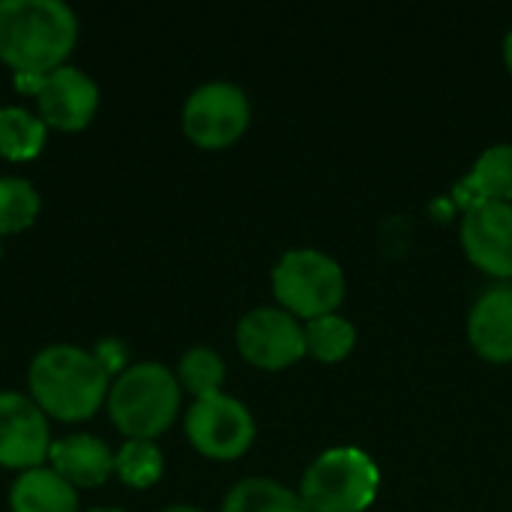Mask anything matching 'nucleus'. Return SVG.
<instances>
[{
	"mask_svg": "<svg viewBox=\"0 0 512 512\" xmlns=\"http://www.w3.org/2000/svg\"><path fill=\"white\" fill-rule=\"evenodd\" d=\"M78 18L60 0H0V60L15 75H45L66 66Z\"/></svg>",
	"mask_w": 512,
	"mask_h": 512,
	"instance_id": "obj_1",
	"label": "nucleus"
},
{
	"mask_svg": "<svg viewBox=\"0 0 512 512\" xmlns=\"http://www.w3.org/2000/svg\"><path fill=\"white\" fill-rule=\"evenodd\" d=\"M30 399L45 411V417L63 423L90 420L111 390V372L102 360L75 345L42 348L27 369Z\"/></svg>",
	"mask_w": 512,
	"mask_h": 512,
	"instance_id": "obj_2",
	"label": "nucleus"
},
{
	"mask_svg": "<svg viewBox=\"0 0 512 512\" xmlns=\"http://www.w3.org/2000/svg\"><path fill=\"white\" fill-rule=\"evenodd\" d=\"M183 387L162 363H135L111 381L105 408L126 441H156L180 411Z\"/></svg>",
	"mask_w": 512,
	"mask_h": 512,
	"instance_id": "obj_3",
	"label": "nucleus"
},
{
	"mask_svg": "<svg viewBox=\"0 0 512 512\" xmlns=\"http://www.w3.org/2000/svg\"><path fill=\"white\" fill-rule=\"evenodd\" d=\"M381 489L375 459L360 447H330L312 459L300 480L309 512H366Z\"/></svg>",
	"mask_w": 512,
	"mask_h": 512,
	"instance_id": "obj_4",
	"label": "nucleus"
},
{
	"mask_svg": "<svg viewBox=\"0 0 512 512\" xmlns=\"http://www.w3.org/2000/svg\"><path fill=\"white\" fill-rule=\"evenodd\" d=\"M345 294L348 279L342 264L321 249H291L273 267L276 306H282L303 324L339 312Z\"/></svg>",
	"mask_w": 512,
	"mask_h": 512,
	"instance_id": "obj_5",
	"label": "nucleus"
},
{
	"mask_svg": "<svg viewBox=\"0 0 512 512\" xmlns=\"http://www.w3.org/2000/svg\"><path fill=\"white\" fill-rule=\"evenodd\" d=\"M252 123V102L234 81H207L183 105V132L201 150H225Z\"/></svg>",
	"mask_w": 512,
	"mask_h": 512,
	"instance_id": "obj_6",
	"label": "nucleus"
},
{
	"mask_svg": "<svg viewBox=\"0 0 512 512\" xmlns=\"http://www.w3.org/2000/svg\"><path fill=\"white\" fill-rule=\"evenodd\" d=\"M186 438L201 456L234 462L255 444V417L228 393L195 399L186 414Z\"/></svg>",
	"mask_w": 512,
	"mask_h": 512,
	"instance_id": "obj_7",
	"label": "nucleus"
},
{
	"mask_svg": "<svg viewBox=\"0 0 512 512\" xmlns=\"http://www.w3.org/2000/svg\"><path fill=\"white\" fill-rule=\"evenodd\" d=\"M15 87L21 93H30L45 126H54L60 132L87 129L99 108L96 81L75 66H60L45 75H15Z\"/></svg>",
	"mask_w": 512,
	"mask_h": 512,
	"instance_id": "obj_8",
	"label": "nucleus"
},
{
	"mask_svg": "<svg viewBox=\"0 0 512 512\" xmlns=\"http://www.w3.org/2000/svg\"><path fill=\"white\" fill-rule=\"evenodd\" d=\"M237 351L240 357L264 372L291 369L306 357L303 321H297L282 306H255L237 324Z\"/></svg>",
	"mask_w": 512,
	"mask_h": 512,
	"instance_id": "obj_9",
	"label": "nucleus"
},
{
	"mask_svg": "<svg viewBox=\"0 0 512 512\" xmlns=\"http://www.w3.org/2000/svg\"><path fill=\"white\" fill-rule=\"evenodd\" d=\"M51 444L45 411L15 390L0 393V468L21 474L42 468Z\"/></svg>",
	"mask_w": 512,
	"mask_h": 512,
	"instance_id": "obj_10",
	"label": "nucleus"
},
{
	"mask_svg": "<svg viewBox=\"0 0 512 512\" xmlns=\"http://www.w3.org/2000/svg\"><path fill=\"white\" fill-rule=\"evenodd\" d=\"M459 240L477 270L498 282H512V204H477L465 210Z\"/></svg>",
	"mask_w": 512,
	"mask_h": 512,
	"instance_id": "obj_11",
	"label": "nucleus"
},
{
	"mask_svg": "<svg viewBox=\"0 0 512 512\" xmlns=\"http://www.w3.org/2000/svg\"><path fill=\"white\" fill-rule=\"evenodd\" d=\"M468 342L492 366L512 363V282L486 288L468 312Z\"/></svg>",
	"mask_w": 512,
	"mask_h": 512,
	"instance_id": "obj_12",
	"label": "nucleus"
},
{
	"mask_svg": "<svg viewBox=\"0 0 512 512\" xmlns=\"http://www.w3.org/2000/svg\"><path fill=\"white\" fill-rule=\"evenodd\" d=\"M51 471H57L69 486H102L114 474V453L102 438L69 435L51 444L48 450Z\"/></svg>",
	"mask_w": 512,
	"mask_h": 512,
	"instance_id": "obj_13",
	"label": "nucleus"
},
{
	"mask_svg": "<svg viewBox=\"0 0 512 512\" xmlns=\"http://www.w3.org/2000/svg\"><path fill=\"white\" fill-rule=\"evenodd\" d=\"M465 210L477 204H512V144H495L483 150L462 183Z\"/></svg>",
	"mask_w": 512,
	"mask_h": 512,
	"instance_id": "obj_14",
	"label": "nucleus"
},
{
	"mask_svg": "<svg viewBox=\"0 0 512 512\" xmlns=\"http://www.w3.org/2000/svg\"><path fill=\"white\" fill-rule=\"evenodd\" d=\"M9 510L12 512H78L75 486H69L51 468L24 471L9 489Z\"/></svg>",
	"mask_w": 512,
	"mask_h": 512,
	"instance_id": "obj_15",
	"label": "nucleus"
},
{
	"mask_svg": "<svg viewBox=\"0 0 512 512\" xmlns=\"http://www.w3.org/2000/svg\"><path fill=\"white\" fill-rule=\"evenodd\" d=\"M222 512H309L300 492L273 477H246L222 501Z\"/></svg>",
	"mask_w": 512,
	"mask_h": 512,
	"instance_id": "obj_16",
	"label": "nucleus"
},
{
	"mask_svg": "<svg viewBox=\"0 0 512 512\" xmlns=\"http://www.w3.org/2000/svg\"><path fill=\"white\" fill-rule=\"evenodd\" d=\"M48 126L39 114L27 108L6 105L0 108V156L9 162H30L45 150Z\"/></svg>",
	"mask_w": 512,
	"mask_h": 512,
	"instance_id": "obj_17",
	"label": "nucleus"
},
{
	"mask_svg": "<svg viewBox=\"0 0 512 512\" xmlns=\"http://www.w3.org/2000/svg\"><path fill=\"white\" fill-rule=\"evenodd\" d=\"M303 333H306V357H312L318 363H327V366L348 360L354 345H357L354 324L339 312L306 321Z\"/></svg>",
	"mask_w": 512,
	"mask_h": 512,
	"instance_id": "obj_18",
	"label": "nucleus"
},
{
	"mask_svg": "<svg viewBox=\"0 0 512 512\" xmlns=\"http://www.w3.org/2000/svg\"><path fill=\"white\" fill-rule=\"evenodd\" d=\"M177 381L195 399L216 396L222 393V384H225V360L213 348H189L180 357Z\"/></svg>",
	"mask_w": 512,
	"mask_h": 512,
	"instance_id": "obj_19",
	"label": "nucleus"
},
{
	"mask_svg": "<svg viewBox=\"0 0 512 512\" xmlns=\"http://www.w3.org/2000/svg\"><path fill=\"white\" fill-rule=\"evenodd\" d=\"M114 471L126 486L150 489L159 483V477L165 471V459H162V450L156 447V441H126L114 456Z\"/></svg>",
	"mask_w": 512,
	"mask_h": 512,
	"instance_id": "obj_20",
	"label": "nucleus"
},
{
	"mask_svg": "<svg viewBox=\"0 0 512 512\" xmlns=\"http://www.w3.org/2000/svg\"><path fill=\"white\" fill-rule=\"evenodd\" d=\"M39 192L30 180L0 177V234H18L39 216Z\"/></svg>",
	"mask_w": 512,
	"mask_h": 512,
	"instance_id": "obj_21",
	"label": "nucleus"
},
{
	"mask_svg": "<svg viewBox=\"0 0 512 512\" xmlns=\"http://www.w3.org/2000/svg\"><path fill=\"white\" fill-rule=\"evenodd\" d=\"M501 54H504V66L510 69L512 75V30L504 36V45H501Z\"/></svg>",
	"mask_w": 512,
	"mask_h": 512,
	"instance_id": "obj_22",
	"label": "nucleus"
},
{
	"mask_svg": "<svg viewBox=\"0 0 512 512\" xmlns=\"http://www.w3.org/2000/svg\"><path fill=\"white\" fill-rule=\"evenodd\" d=\"M162 512H204V510H198V507H192V504H174V507H165Z\"/></svg>",
	"mask_w": 512,
	"mask_h": 512,
	"instance_id": "obj_23",
	"label": "nucleus"
},
{
	"mask_svg": "<svg viewBox=\"0 0 512 512\" xmlns=\"http://www.w3.org/2000/svg\"><path fill=\"white\" fill-rule=\"evenodd\" d=\"M90 512H123V510H114V507H96V510Z\"/></svg>",
	"mask_w": 512,
	"mask_h": 512,
	"instance_id": "obj_24",
	"label": "nucleus"
},
{
	"mask_svg": "<svg viewBox=\"0 0 512 512\" xmlns=\"http://www.w3.org/2000/svg\"><path fill=\"white\" fill-rule=\"evenodd\" d=\"M0 258H3V249H0Z\"/></svg>",
	"mask_w": 512,
	"mask_h": 512,
	"instance_id": "obj_25",
	"label": "nucleus"
}]
</instances>
